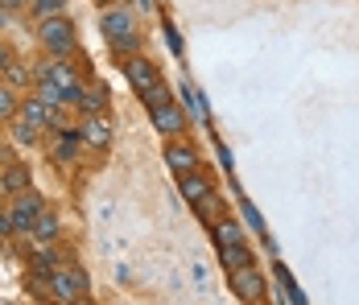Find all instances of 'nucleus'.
<instances>
[{
	"label": "nucleus",
	"mask_w": 359,
	"mask_h": 305,
	"mask_svg": "<svg viewBox=\"0 0 359 305\" xmlns=\"http://www.w3.org/2000/svg\"><path fill=\"white\" fill-rule=\"evenodd\" d=\"M79 136H83V144H91V149H108L111 144V124L104 120V111H100V116H87L83 128H79Z\"/></svg>",
	"instance_id": "6"
},
{
	"label": "nucleus",
	"mask_w": 359,
	"mask_h": 305,
	"mask_svg": "<svg viewBox=\"0 0 359 305\" xmlns=\"http://www.w3.org/2000/svg\"><path fill=\"white\" fill-rule=\"evenodd\" d=\"M25 190H29V170H25V165H4V170H0V194L17 198V194H25Z\"/></svg>",
	"instance_id": "9"
},
{
	"label": "nucleus",
	"mask_w": 359,
	"mask_h": 305,
	"mask_svg": "<svg viewBox=\"0 0 359 305\" xmlns=\"http://www.w3.org/2000/svg\"><path fill=\"white\" fill-rule=\"evenodd\" d=\"M178 182H182V194H186L190 203H194V198H203V194L211 190V182H207V177H203L198 170H194V173H186V177H178Z\"/></svg>",
	"instance_id": "19"
},
{
	"label": "nucleus",
	"mask_w": 359,
	"mask_h": 305,
	"mask_svg": "<svg viewBox=\"0 0 359 305\" xmlns=\"http://www.w3.org/2000/svg\"><path fill=\"white\" fill-rule=\"evenodd\" d=\"M74 107H79L83 116H100V111L108 107V91H104V87H83L79 100H74Z\"/></svg>",
	"instance_id": "11"
},
{
	"label": "nucleus",
	"mask_w": 359,
	"mask_h": 305,
	"mask_svg": "<svg viewBox=\"0 0 359 305\" xmlns=\"http://www.w3.org/2000/svg\"><path fill=\"white\" fill-rule=\"evenodd\" d=\"M13 231H17V227H13V215H8V210H0V239L13 236Z\"/></svg>",
	"instance_id": "28"
},
{
	"label": "nucleus",
	"mask_w": 359,
	"mask_h": 305,
	"mask_svg": "<svg viewBox=\"0 0 359 305\" xmlns=\"http://www.w3.org/2000/svg\"><path fill=\"white\" fill-rule=\"evenodd\" d=\"M0 4H8V8H17V4H34V0H0Z\"/></svg>",
	"instance_id": "31"
},
{
	"label": "nucleus",
	"mask_w": 359,
	"mask_h": 305,
	"mask_svg": "<svg viewBox=\"0 0 359 305\" xmlns=\"http://www.w3.org/2000/svg\"><path fill=\"white\" fill-rule=\"evenodd\" d=\"M67 260H71V256H62V252H54V248L46 243V248H41V252L34 256V272H41V276H50L54 269H62Z\"/></svg>",
	"instance_id": "17"
},
{
	"label": "nucleus",
	"mask_w": 359,
	"mask_h": 305,
	"mask_svg": "<svg viewBox=\"0 0 359 305\" xmlns=\"http://www.w3.org/2000/svg\"><path fill=\"white\" fill-rule=\"evenodd\" d=\"M153 124H157V133L178 136L182 128H186V111L174 107V103H161V107H153Z\"/></svg>",
	"instance_id": "7"
},
{
	"label": "nucleus",
	"mask_w": 359,
	"mask_h": 305,
	"mask_svg": "<svg viewBox=\"0 0 359 305\" xmlns=\"http://www.w3.org/2000/svg\"><path fill=\"white\" fill-rule=\"evenodd\" d=\"M4 74H8V83H17V87H21V83H29V74H34V70L25 67V62H8Z\"/></svg>",
	"instance_id": "26"
},
{
	"label": "nucleus",
	"mask_w": 359,
	"mask_h": 305,
	"mask_svg": "<svg viewBox=\"0 0 359 305\" xmlns=\"http://www.w3.org/2000/svg\"><path fill=\"white\" fill-rule=\"evenodd\" d=\"M79 140H83L79 133H71V128H62V136H58V140L50 144V157H54L58 165H62V161H74V153H79Z\"/></svg>",
	"instance_id": "13"
},
{
	"label": "nucleus",
	"mask_w": 359,
	"mask_h": 305,
	"mask_svg": "<svg viewBox=\"0 0 359 305\" xmlns=\"http://www.w3.org/2000/svg\"><path fill=\"white\" fill-rule=\"evenodd\" d=\"M211 236H215L219 248H227V243H244V231H240V223H231L227 215H223L219 223H211Z\"/></svg>",
	"instance_id": "15"
},
{
	"label": "nucleus",
	"mask_w": 359,
	"mask_h": 305,
	"mask_svg": "<svg viewBox=\"0 0 359 305\" xmlns=\"http://www.w3.org/2000/svg\"><path fill=\"white\" fill-rule=\"evenodd\" d=\"M87 289H91V280H87V272L79 269L74 260H67L62 269L50 272V293H54L58 301H83Z\"/></svg>",
	"instance_id": "1"
},
{
	"label": "nucleus",
	"mask_w": 359,
	"mask_h": 305,
	"mask_svg": "<svg viewBox=\"0 0 359 305\" xmlns=\"http://www.w3.org/2000/svg\"><path fill=\"white\" fill-rule=\"evenodd\" d=\"M165 41H170V50H174V54H182V37L174 34V29H165Z\"/></svg>",
	"instance_id": "29"
},
{
	"label": "nucleus",
	"mask_w": 359,
	"mask_h": 305,
	"mask_svg": "<svg viewBox=\"0 0 359 305\" xmlns=\"http://www.w3.org/2000/svg\"><path fill=\"white\" fill-rule=\"evenodd\" d=\"M37 95H41V100L50 103V107H58V103H67V91H62V87H58L54 79H41V87H37Z\"/></svg>",
	"instance_id": "21"
},
{
	"label": "nucleus",
	"mask_w": 359,
	"mask_h": 305,
	"mask_svg": "<svg viewBox=\"0 0 359 305\" xmlns=\"http://www.w3.org/2000/svg\"><path fill=\"white\" fill-rule=\"evenodd\" d=\"M62 8H67V0H34V13L41 21H46V17H58Z\"/></svg>",
	"instance_id": "24"
},
{
	"label": "nucleus",
	"mask_w": 359,
	"mask_h": 305,
	"mask_svg": "<svg viewBox=\"0 0 359 305\" xmlns=\"http://www.w3.org/2000/svg\"><path fill=\"white\" fill-rule=\"evenodd\" d=\"M58 231H62V223H58V215H50V210H41L34 223V236L41 239V243H54L58 239Z\"/></svg>",
	"instance_id": "18"
},
{
	"label": "nucleus",
	"mask_w": 359,
	"mask_h": 305,
	"mask_svg": "<svg viewBox=\"0 0 359 305\" xmlns=\"http://www.w3.org/2000/svg\"><path fill=\"white\" fill-rule=\"evenodd\" d=\"M8 124H13V140H17V144H34V140H37V124H29L25 116H21V120L13 116Z\"/></svg>",
	"instance_id": "20"
},
{
	"label": "nucleus",
	"mask_w": 359,
	"mask_h": 305,
	"mask_svg": "<svg viewBox=\"0 0 359 305\" xmlns=\"http://www.w3.org/2000/svg\"><path fill=\"white\" fill-rule=\"evenodd\" d=\"M194 210H198L203 219H211V223H219V219L227 215V206H223V198H219L215 190H207L203 198H194Z\"/></svg>",
	"instance_id": "16"
},
{
	"label": "nucleus",
	"mask_w": 359,
	"mask_h": 305,
	"mask_svg": "<svg viewBox=\"0 0 359 305\" xmlns=\"http://www.w3.org/2000/svg\"><path fill=\"white\" fill-rule=\"evenodd\" d=\"M0 25H4V8H0Z\"/></svg>",
	"instance_id": "32"
},
{
	"label": "nucleus",
	"mask_w": 359,
	"mask_h": 305,
	"mask_svg": "<svg viewBox=\"0 0 359 305\" xmlns=\"http://www.w3.org/2000/svg\"><path fill=\"white\" fill-rule=\"evenodd\" d=\"M240 210H244V219H248V227L252 231H264V223H260V210L248 203V198H240Z\"/></svg>",
	"instance_id": "27"
},
{
	"label": "nucleus",
	"mask_w": 359,
	"mask_h": 305,
	"mask_svg": "<svg viewBox=\"0 0 359 305\" xmlns=\"http://www.w3.org/2000/svg\"><path fill=\"white\" fill-rule=\"evenodd\" d=\"M104 37H108V46L116 54L137 50V21H133V13L128 8H111L104 17Z\"/></svg>",
	"instance_id": "2"
},
{
	"label": "nucleus",
	"mask_w": 359,
	"mask_h": 305,
	"mask_svg": "<svg viewBox=\"0 0 359 305\" xmlns=\"http://www.w3.org/2000/svg\"><path fill=\"white\" fill-rule=\"evenodd\" d=\"M227 280H231V289H236V297L240 301H264V276L256 264H244V269H231L227 272Z\"/></svg>",
	"instance_id": "5"
},
{
	"label": "nucleus",
	"mask_w": 359,
	"mask_h": 305,
	"mask_svg": "<svg viewBox=\"0 0 359 305\" xmlns=\"http://www.w3.org/2000/svg\"><path fill=\"white\" fill-rule=\"evenodd\" d=\"M219 260H223V269H244V264H256V256H252L248 243H227V248H219Z\"/></svg>",
	"instance_id": "12"
},
{
	"label": "nucleus",
	"mask_w": 359,
	"mask_h": 305,
	"mask_svg": "<svg viewBox=\"0 0 359 305\" xmlns=\"http://www.w3.org/2000/svg\"><path fill=\"white\" fill-rule=\"evenodd\" d=\"M50 111H54V107L41 100V95H34V100L21 103V116H25L29 124H37V128H46V124H50Z\"/></svg>",
	"instance_id": "14"
},
{
	"label": "nucleus",
	"mask_w": 359,
	"mask_h": 305,
	"mask_svg": "<svg viewBox=\"0 0 359 305\" xmlns=\"http://www.w3.org/2000/svg\"><path fill=\"white\" fill-rule=\"evenodd\" d=\"M8 62H13V54H8V46H0V70H8Z\"/></svg>",
	"instance_id": "30"
},
{
	"label": "nucleus",
	"mask_w": 359,
	"mask_h": 305,
	"mask_svg": "<svg viewBox=\"0 0 359 305\" xmlns=\"http://www.w3.org/2000/svg\"><path fill=\"white\" fill-rule=\"evenodd\" d=\"M17 111H21V107H17V100H13V91H8V87H0V124H8Z\"/></svg>",
	"instance_id": "23"
},
{
	"label": "nucleus",
	"mask_w": 359,
	"mask_h": 305,
	"mask_svg": "<svg viewBox=\"0 0 359 305\" xmlns=\"http://www.w3.org/2000/svg\"><path fill=\"white\" fill-rule=\"evenodd\" d=\"M165 161H170V170L178 173V177H186V173L198 170V153L186 149V144H170V149H165Z\"/></svg>",
	"instance_id": "10"
},
{
	"label": "nucleus",
	"mask_w": 359,
	"mask_h": 305,
	"mask_svg": "<svg viewBox=\"0 0 359 305\" xmlns=\"http://www.w3.org/2000/svg\"><path fill=\"white\" fill-rule=\"evenodd\" d=\"M124 74H128V83L137 87V91H149L153 83H157V70L149 58H124Z\"/></svg>",
	"instance_id": "8"
},
{
	"label": "nucleus",
	"mask_w": 359,
	"mask_h": 305,
	"mask_svg": "<svg viewBox=\"0 0 359 305\" xmlns=\"http://www.w3.org/2000/svg\"><path fill=\"white\" fill-rule=\"evenodd\" d=\"M141 100H144V107L153 111V107H161V103H170V91H165V83L157 79V83H153L149 91H141Z\"/></svg>",
	"instance_id": "22"
},
{
	"label": "nucleus",
	"mask_w": 359,
	"mask_h": 305,
	"mask_svg": "<svg viewBox=\"0 0 359 305\" xmlns=\"http://www.w3.org/2000/svg\"><path fill=\"white\" fill-rule=\"evenodd\" d=\"M182 91H186V103H190V111H194L198 120H207V103H203V95H198L194 87H182Z\"/></svg>",
	"instance_id": "25"
},
{
	"label": "nucleus",
	"mask_w": 359,
	"mask_h": 305,
	"mask_svg": "<svg viewBox=\"0 0 359 305\" xmlns=\"http://www.w3.org/2000/svg\"><path fill=\"white\" fill-rule=\"evenodd\" d=\"M37 37H41V46H46L54 58H67L74 50V25L67 17H46V21L37 25Z\"/></svg>",
	"instance_id": "3"
},
{
	"label": "nucleus",
	"mask_w": 359,
	"mask_h": 305,
	"mask_svg": "<svg viewBox=\"0 0 359 305\" xmlns=\"http://www.w3.org/2000/svg\"><path fill=\"white\" fill-rule=\"evenodd\" d=\"M41 210H46V198H41V194H34V190L17 194L13 206H8L13 227H17V231H25V236H34V223H37V215H41Z\"/></svg>",
	"instance_id": "4"
}]
</instances>
